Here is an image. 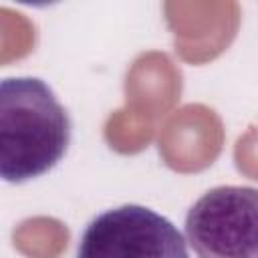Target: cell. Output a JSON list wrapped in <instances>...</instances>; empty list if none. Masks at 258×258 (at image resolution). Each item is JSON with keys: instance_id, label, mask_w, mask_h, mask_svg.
Wrapping results in <instances>:
<instances>
[{"instance_id": "cell-1", "label": "cell", "mask_w": 258, "mask_h": 258, "mask_svg": "<svg viewBox=\"0 0 258 258\" xmlns=\"http://www.w3.org/2000/svg\"><path fill=\"white\" fill-rule=\"evenodd\" d=\"M71 119L52 89L36 77L0 85V175L22 183L52 169L67 153Z\"/></svg>"}, {"instance_id": "cell-2", "label": "cell", "mask_w": 258, "mask_h": 258, "mask_svg": "<svg viewBox=\"0 0 258 258\" xmlns=\"http://www.w3.org/2000/svg\"><path fill=\"white\" fill-rule=\"evenodd\" d=\"M185 236L198 258H258V189L212 187L189 208Z\"/></svg>"}, {"instance_id": "cell-3", "label": "cell", "mask_w": 258, "mask_h": 258, "mask_svg": "<svg viewBox=\"0 0 258 258\" xmlns=\"http://www.w3.org/2000/svg\"><path fill=\"white\" fill-rule=\"evenodd\" d=\"M77 258H189L179 230L161 214L125 204L93 218Z\"/></svg>"}, {"instance_id": "cell-4", "label": "cell", "mask_w": 258, "mask_h": 258, "mask_svg": "<svg viewBox=\"0 0 258 258\" xmlns=\"http://www.w3.org/2000/svg\"><path fill=\"white\" fill-rule=\"evenodd\" d=\"M163 10L175 50L194 64L220 56L234 40L240 24L236 2H165Z\"/></svg>"}, {"instance_id": "cell-5", "label": "cell", "mask_w": 258, "mask_h": 258, "mask_svg": "<svg viewBox=\"0 0 258 258\" xmlns=\"http://www.w3.org/2000/svg\"><path fill=\"white\" fill-rule=\"evenodd\" d=\"M224 145V127L214 109L185 105L175 111L159 133V155L167 167L194 173L210 167Z\"/></svg>"}, {"instance_id": "cell-6", "label": "cell", "mask_w": 258, "mask_h": 258, "mask_svg": "<svg viewBox=\"0 0 258 258\" xmlns=\"http://www.w3.org/2000/svg\"><path fill=\"white\" fill-rule=\"evenodd\" d=\"M181 93V73L165 52H143L127 71L125 95L127 111L155 121L165 115Z\"/></svg>"}, {"instance_id": "cell-7", "label": "cell", "mask_w": 258, "mask_h": 258, "mask_svg": "<svg viewBox=\"0 0 258 258\" xmlns=\"http://www.w3.org/2000/svg\"><path fill=\"white\" fill-rule=\"evenodd\" d=\"M14 248L28 258H58L67 248L69 232L52 218L24 220L12 234Z\"/></svg>"}, {"instance_id": "cell-8", "label": "cell", "mask_w": 258, "mask_h": 258, "mask_svg": "<svg viewBox=\"0 0 258 258\" xmlns=\"http://www.w3.org/2000/svg\"><path fill=\"white\" fill-rule=\"evenodd\" d=\"M153 137V123L133 115L127 109L115 111L105 123V139L119 153H137Z\"/></svg>"}, {"instance_id": "cell-9", "label": "cell", "mask_w": 258, "mask_h": 258, "mask_svg": "<svg viewBox=\"0 0 258 258\" xmlns=\"http://www.w3.org/2000/svg\"><path fill=\"white\" fill-rule=\"evenodd\" d=\"M234 161L240 173L258 181V127H250L236 141Z\"/></svg>"}]
</instances>
